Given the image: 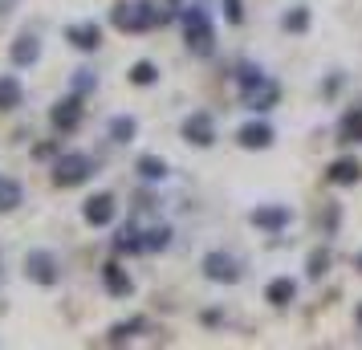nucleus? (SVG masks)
<instances>
[{"mask_svg": "<svg viewBox=\"0 0 362 350\" xmlns=\"http://www.w3.org/2000/svg\"><path fill=\"white\" fill-rule=\"evenodd\" d=\"M224 17H228V25H245V4L240 0H224Z\"/></svg>", "mask_w": 362, "mask_h": 350, "instance_id": "obj_28", "label": "nucleus"}, {"mask_svg": "<svg viewBox=\"0 0 362 350\" xmlns=\"http://www.w3.org/2000/svg\"><path fill=\"white\" fill-rule=\"evenodd\" d=\"M21 102H25V86L13 74H0V110H17Z\"/></svg>", "mask_w": 362, "mask_h": 350, "instance_id": "obj_18", "label": "nucleus"}, {"mask_svg": "<svg viewBox=\"0 0 362 350\" xmlns=\"http://www.w3.org/2000/svg\"><path fill=\"white\" fill-rule=\"evenodd\" d=\"M167 17L171 13H163L159 4H151V0H122V4H115L110 8V25H115L118 33H147V29H155V25H167Z\"/></svg>", "mask_w": 362, "mask_h": 350, "instance_id": "obj_1", "label": "nucleus"}, {"mask_svg": "<svg viewBox=\"0 0 362 350\" xmlns=\"http://www.w3.org/2000/svg\"><path fill=\"white\" fill-rule=\"evenodd\" d=\"M134 171H139L143 180H167V163L159 159V155H139Z\"/></svg>", "mask_w": 362, "mask_h": 350, "instance_id": "obj_24", "label": "nucleus"}, {"mask_svg": "<svg viewBox=\"0 0 362 350\" xmlns=\"http://www.w3.org/2000/svg\"><path fill=\"white\" fill-rule=\"evenodd\" d=\"M354 269H358V273H362V252H358V261H354Z\"/></svg>", "mask_w": 362, "mask_h": 350, "instance_id": "obj_32", "label": "nucleus"}, {"mask_svg": "<svg viewBox=\"0 0 362 350\" xmlns=\"http://www.w3.org/2000/svg\"><path fill=\"white\" fill-rule=\"evenodd\" d=\"M273 139H277V131H273L269 122H257V118L236 131V143H240L245 151H269L273 147Z\"/></svg>", "mask_w": 362, "mask_h": 350, "instance_id": "obj_10", "label": "nucleus"}, {"mask_svg": "<svg viewBox=\"0 0 362 350\" xmlns=\"http://www.w3.org/2000/svg\"><path fill=\"white\" fill-rule=\"evenodd\" d=\"M139 330H147V317H127V322H115L106 330V346H127Z\"/></svg>", "mask_w": 362, "mask_h": 350, "instance_id": "obj_16", "label": "nucleus"}, {"mask_svg": "<svg viewBox=\"0 0 362 350\" xmlns=\"http://www.w3.org/2000/svg\"><path fill=\"white\" fill-rule=\"evenodd\" d=\"M358 326H362V305H358Z\"/></svg>", "mask_w": 362, "mask_h": 350, "instance_id": "obj_33", "label": "nucleus"}, {"mask_svg": "<svg viewBox=\"0 0 362 350\" xmlns=\"http://www.w3.org/2000/svg\"><path fill=\"white\" fill-rule=\"evenodd\" d=\"M127 78H131L134 86H155L159 82V66H155V62H134V66L127 69Z\"/></svg>", "mask_w": 362, "mask_h": 350, "instance_id": "obj_26", "label": "nucleus"}, {"mask_svg": "<svg viewBox=\"0 0 362 350\" xmlns=\"http://www.w3.org/2000/svg\"><path fill=\"white\" fill-rule=\"evenodd\" d=\"M115 196L110 192H98V196H90V200L82 204V220L86 224H94V228H102V224H110L115 220Z\"/></svg>", "mask_w": 362, "mask_h": 350, "instance_id": "obj_11", "label": "nucleus"}, {"mask_svg": "<svg viewBox=\"0 0 362 350\" xmlns=\"http://www.w3.org/2000/svg\"><path fill=\"white\" fill-rule=\"evenodd\" d=\"M94 175V159L86 151H66L53 163V187H78Z\"/></svg>", "mask_w": 362, "mask_h": 350, "instance_id": "obj_3", "label": "nucleus"}, {"mask_svg": "<svg viewBox=\"0 0 362 350\" xmlns=\"http://www.w3.org/2000/svg\"><path fill=\"white\" fill-rule=\"evenodd\" d=\"M245 90V106L248 110H273L281 102V86L273 78H257L252 86H240Z\"/></svg>", "mask_w": 362, "mask_h": 350, "instance_id": "obj_8", "label": "nucleus"}, {"mask_svg": "<svg viewBox=\"0 0 362 350\" xmlns=\"http://www.w3.org/2000/svg\"><path fill=\"white\" fill-rule=\"evenodd\" d=\"M66 41L74 45V49H82V53H94L102 45V29L94 25V21H74L66 29Z\"/></svg>", "mask_w": 362, "mask_h": 350, "instance_id": "obj_12", "label": "nucleus"}, {"mask_svg": "<svg viewBox=\"0 0 362 350\" xmlns=\"http://www.w3.org/2000/svg\"><path fill=\"white\" fill-rule=\"evenodd\" d=\"M281 29H285V33H305V29H310V8H305V4L289 8V13L281 17Z\"/></svg>", "mask_w": 362, "mask_h": 350, "instance_id": "obj_25", "label": "nucleus"}, {"mask_svg": "<svg viewBox=\"0 0 362 350\" xmlns=\"http://www.w3.org/2000/svg\"><path fill=\"white\" fill-rule=\"evenodd\" d=\"M134 134H139V122H134L131 115L110 118V139H115V143H134Z\"/></svg>", "mask_w": 362, "mask_h": 350, "instance_id": "obj_22", "label": "nucleus"}, {"mask_svg": "<svg viewBox=\"0 0 362 350\" xmlns=\"http://www.w3.org/2000/svg\"><path fill=\"white\" fill-rule=\"evenodd\" d=\"M82 118H86V106H82V94L74 90V94H66L62 102H53V110H49V122L57 127V131H78L82 127Z\"/></svg>", "mask_w": 362, "mask_h": 350, "instance_id": "obj_6", "label": "nucleus"}, {"mask_svg": "<svg viewBox=\"0 0 362 350\" xmlns=\"http://www.w3.org/2000/svg\"><path fill=\"white\" fill-rule=\"evenodd\" d=\"M102 281H106V293H110V298H131V293H134L131 273H127V269L118 265V261L102 265Z\"/></svg>", "mask_w": 362, "mask_h": 350, "instance_id": "obj_13", "label": "nucleus"}, {"mask_svg": "<svg viewBox=\"0 0 362 350\" xmlns=\"http://www.w3.org/2000/svg\"><path fill=\"white\" fill-rule=\"evenodd\" d=\"M183 139H187L192 147H212V143H216V122H212V115H204V110L187 115V118H183Z\"/></svg>", "mask_w": 362, "mask_h": 350, "instance_id": "obj_9", "label": "nucleus"}, {"mask_svg": "<svg viewBox=\"0 0 362 350\" xmlns=\"http://www.w3.org/2000/svg\"><path fill=\"white\" fill-rule=\"evenodd\" d=\"M115 252H147L143 249V233H139V224H122L115 233Z\"/></svg>", "mask_w": 362, "mask_h": 350, "instance_id": "obj_20", "label": "nucleus"}, {"mask_svg": "<svg viewBox=\"0 0 362 350\" xmlns=\"http://www.w3.org/2000/svg\"><path fill=\"white\" fill-rule=\"evenodd\" d=\"M25 277L37 281V285H45V289H53V285L62 281L57 257H53L49 249H29V252H25Z\"/></svg>", "mask_w": 362, "mask_h": 350, "instance_id": "obj_4", "label": "nucleus"}, {"mask_svg": "<svg viewBox=\"0 0 362 350\" xmlns=\"http://www.w3.org/2000/svg\"><path fill=\"white\" fill-rule=\"evenodd\" d=\"M326 269H329V249H313L310 261H305V277H310V281H322Z\"/></svg>", "mask_w": 362, "mask_h": 350, "instance_id": "obj_27", "label": "nucleus"}, {"mask_svg": "<svg viewBox=\"0 0 362 350\" xmlns=\"http://www.w3.org/2000/svg\"><path fill=\"white\" fill-rule=\"evenodd\" d=\"M204 277H208V281H216V285H236L240 281V261H236V257H232V252H208V257H204Z\"/></svg>", "mask_w": 362, "mask_h": 350, "instance_id": "obj_5", "label": "nucleus"}, {"mask_svg": "<svg viewBox=\"0 0 362 350\" xmlns=\"http://www.w3.org/2000/svg\"><path fill=\"white\" fill-rule=\"evenodd\" d=\"M94 86H98V78H94L90 69H78V74H74V90H78V94H86V90H94Z\"/></svg>", "mask_w": 362, "mask_h": 350, "instance_id": "obj_29", "label": "nucleus"}, {"mask_svg": "<svg viewBox=\"0 0 362 350\" xmlns=\"http://www.w3.org/2000/svg\"><path fill=\"white\" fill-rule=\"evenodd\" d=\"M183 41H187V49L196 53V57H208L216 49V29H212V17L192 4V8H183Z\"/></svg>", "mask_w": 362, "mask_h": 350, "instance_id": "obj_2", "label": "nucleus"}, {"mask_svg": "<svg viewBox=\"0 0 362 350\" xmlns=\"http://www.w3.org/2000/svg\"><path fill=\"white\" fill-rule=\"evenodd\" d=\"M8 57H13V66H37V57H41V41L37 33H21L13 45H8Z\"/></svg>", "mask_w": 362, "mask_h": 350, "instance_id": "obj_15", "label": "nucleus"}, {"mask_svg": "<svg viewBox=\"0 0 362 350\" xmlns=\"http://www.w3.org/2000/svg\"><path fill=\"white\" fill-rule=\"evenodd\" d=\"M21 200H25V187H21L17 180H8V175H0V212L21 208Z\"/></svg>", "mask_w": 362, "mask_h": 350, "instance_id": "obj_21", "label": "nucleus"}, {"mask_svg": "<svg viewBox=\"0 0 362 350\" xmlns=\"http://www.w3.org/2000/svg\"><path fill=\"white\" fill-rule=\"evenodd\" d=\"M326 180L334 187H354L362 180V163L358 159H334V163L326 167Z\"/></svg>", "mask_w": 362, "mask_h": 350, "instance_id": "obj_14", "label": "nucleus"}, {"mask_svg": "<svg viewBox=\"0 0 362 350\" xmlns=\"http://www.w3.org/2000/svg\"><path fill=\"white\" fill-rule=\"evenodd\" d=\"M289 220H293V212L285 204H257L248 212V224L261 228V233H281V228H289Z\"/></svg>", "mask_w": 362, "mask_h": 350, "instance_id": "obj_7", "label": "nucleus"}, {"mask_svg": "<svg viewBox=\"0 0 362 350\" xmlns=\"http://www.w3.org/2000/svg\"><path fill=\"white\" fill-rule=\"evenodd\" d=\"M167 245H171V224H155V228L143 233V249L147 252H163Z\"/></svg>", "mask_w": 362, "mask_h": 350, "instance_id": "obj_23", "label": "nucleus"}, {"mask_svg": "<svg viewBox=\"0 0 362 350\" xmlns=\"http://www.w3.org/2000/svg\"><path fill=\"white\" fill-rule=\"evenodd\" d=\"M257 78H264V74H261L257 66H240V86H252Z\"/></svg>", "mask_w": 362, "mask_h": 350, "instance_id": "obj_30", "label": "nucleus"}, {"mask_svg": "<svg viewBox=\"0 0 362 350\" xmlns=\"http://www.w3.org/2000/svg\"><path fill=\"white\" fill-rule=\"evenodd\" d=\"M293 298H297L293 277H273V281L264 285V301H273V305H289Z\"/></svg>", "mask_w": 362, "mask_h": 350, "instance_id": "obj_17", "label": "nucleus"}, {"mask_svg": "<svg viewBox=\"0 0 362 350\" xmlns=\"http://www.w3.org/2000/svg\"><path fill=\"white\" fill-rule=\"evenodd\" d=\"M13 8H17V0H0V17H8Z\"/></svg>", "mask_w": 362, "mask_h": 350, "instance_id": "obj_31", "label": "nucleus"}, {"mask_svg": "<svg viewBox=\"0 0 362 350\" xmlns=\"http://www.w3.org/2000/svg\"><path fill=\"white\" fill-rule=\"evenodd\" d=\"M338 143H362V106L346 110L338 122Z\"/></svg>", "mask_w": 362, "mask_h": 350, "instance_id": "obj_19", "label": "nucleus"}]
</instances>
